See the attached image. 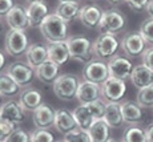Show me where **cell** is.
I'll return each mask as SVG.
<instances>
[{"label": "cell", "instance_id": "cell-1", "mask_svg": "<svg viewBox=\"0 0 153 142\" xmlns=\"http://www.w3.org/2000/svg\"><path fill=\"white\" fill-rule=\"evenodd\" d=\"M39 28L44 39L49 44L60 43L68 39V23L60 19L56 13H49Z\"/></svg>", "mask_w": 153, "mask_h": 142}, {"label": "cell", "instance_id": "cell-2", "mask_svg": "<svg viewBox=\"0 0 153 142\" xmlns=\"http://www.w3.org/2000/svg\"><path fill=\"white\" fill-rule=\"evenodd\" d=\"M79 85H80V81H79L77 76L73 73H64V75H59L52 87H53V92L59 100L71 101L76 97Z\"/></svg>", "mask_w": 153, "mask_h": 142}, {"label": "cell", "instance_id": "cell-3", "mask_svg": "<svg viewBox=\"0 0 153 142\" xmlns=\"http://www.w3.org/2000/svg\"><path fill=\"white\" fill-rule=\"evenodd\" d=\"M69 56L73 60L88 64L92 60V43L88 37L84 36H72L67 39Z\"/></svg>", "mask_w": 153, "mask_h": 142}, {"label": "cell", "instance_id": "cell-4", "mask_svg": "<svg viewBox=\"0 0 153 142\" xmlns=\"http://www.w3.org/2000/svg\"><path fill=\"white\" fill-rule=\"evenodd\" d=\"M119 47H120V41L116 37V35L101 33L97 39L93 41L92 52L99 60L112 58L116 55Z\"/></svg>", "mask_w": 153, "mask_h": 142}, {"label": "cell", "instance_id": "cell-5", "mask_svg": "<svg viewBox=\"0 0 153 142\" xmlns=\"http://www.w3.org/2000/svg\"><path fill=\"white\" fill-rule=\"evenodd\" d=\"M28 47V37L24 31L10 29L5 33L4 49L7 52V55L12 56V57H20V56L25 55Z\"/></svg>", "mask_w": 153, "mask_h": 142}, {"label": "cell", "instance_id": "cell-6", "mask_svg": "<svg viewBox=\"0 0 153 142\" xmlns=\"http://www.w3.org/2000/svg\"><path fill=\"white\" fill-rule=\"evenodd\" d=\"M125 17L120 11L117 10H108L102 12L101 20L99 23L100 33H111L116 35L121 32L125 27Z\"/></svg>", "mask_w": 153, "mask_h": 142}, {"label": "cell", "instance_id": "cell-7", "mask_svg": "<svg viewBox=\"0 0 153 142\" xmlns=\"http://www.w3.org/2000/svg\"><path fill=\"white\" fill-rule=\"evenodd\" d=\"M83 77L85 81L93 82V84L101 85L109 78V70L108 64L104 63V60H91L88 64H85L83 70Z\"/></svg>", "mask_w": 153, "mask_h": 142}, {"label": "cell", "instance_id": "cell-8", "mask_svg": "<svg viewBox=\"0 0 153 142\" xmlns=\"http://www.w3.org/2000/svg\"><path fill=\"white\" fill-rule=\"evenodd\" d=\"M100 87H101V98L105 102H120L126 92L125 81L113 77H109Z\"/></svg>", "mask_w": 153, "mask_h": 142}, {"label": "cell", "instance_id": "cell-9", "mask_svg": "<svg viewBox=\"0 0 153 142\" xmlns=\"http://www.w3.org/2000/svg\"><path fill=\"white\" fill-rule=\"evenodd\" d=\"M107 64L108 70H109V77L123 80V81L131 77V73L133 70V64L129 58L124 57V56L114 55L112 58H109Z\"/></svg>", "mask_w": 153, "mask_h": 142}, {"label": "cell", "instance_id": "cell-10", "mask_svg": "<svg viewBox=\"0 0 153 142\" xmlns=\"http://www.w3.org/2000/svg\"><path fill=\"white\" fill-rule=\"evenodd\" d=\"M0 120L17 128L25 120V110L19 101H7L0 106Z\"/></svg>", "mask_w": 153, "mask_h": 142}, {"label": "cell", "instance_id": "cell-11", "mask_svg": "<svg viewBox=\"0 0 153 142\" xmlns=\"http://www.w3.org/2000/svg\"><path fill=\"white\" fill-rule=\"evenodd\" d=\"M7 75L16 82L19 87H25L33 80L35 69H32L27 63H22V61H16L8 65L7 68Z\"/></svg>", "mask_w": 153, "mask_h": 142}, {"label": "cell", "instance_id": "cell-12", "mask_svg": "<svg viewBox=\"0 0 153 142\" xmlns=\"http://www.w3.org/2000/svg\"><path fill=\"white\" fill-rule=\"evenodd\" d=\"M146 41L143 39L140 32H131L121 40V48L128 57H137L145 52Z\"/></svg>", "mask_w": 153, "mask_h": 142}, {"label": "cell", "instance_id": "cell-13", "mask_svg": "<svg viewBox=\"0 0 153 142\" xmlns=\"http://www.w3.org/2000/svg\"><path fill=\"white\" fill-rule=\"evenodd\" d=\"M55 114L56 112L51 106L42 104L39 108L32 112V120L36 129H49L55 124Z\"/></svg>", "mask_w": 153, "mask_h": 142}, {"label": "cell", "instance_id": "cell-14", "mask_svg": "<svg viewBox=\"0 0 153 142\" xmlns=\"http://www.w3.org/2000/svg\"><path fill=\"white\" fill-rule=\"evenodd\" d=\"M76 98L79 100L80 104H91L96 100L101 98V87L97 84H93L89 81H81L79 85L77 93H76Z\"/></svg>", "mask_w": 153, "mask_h": 142}, {"label": "cell", "instance_id": "cell-15", "mask_svg": "<svg viewBox=\"0 0 153 142\" xmlns=\"http://www.w3.org/2000/svg\"><path fill=\"white\" fill-rule=\"evenodd\" d=\"M131 80L132 85L137 89H143L145 87L153 84V70H151L144 63H141L136 67H133V70L131 73Z\"/></svg>", "mask_w": 153, "mask_h": 142}, {"label": "cell", "instance_id": "cell-16", "mask_svg": "<svg viewBox=\"0 0 153 142\" xmlns=\"http://www.w3.org/2000/svg\"><path fill=\"white\" fill-rule=\"evenodd\" d=\"M25 60L32 69H36L37 67H40L48 60V47L40 43L31 44L25 52Z\"/></svg>", "mask_w": 153, "mask_h": 142}, {"label": "cell", "instance_id": "cell-17", "mask_svg": "<svg viewBox=\"0 0 153 142\" xmlns=\"http://www.w3.org/2000/svg\"><path fill=\"white\" fill-rule=\"evenodd\" d=\"M102 12H104V11H102L99 5L88 4V5H84L80 10L79 19H80L81 24L84 27H87V28H89V29H93V28H96V27H99Z\"/></svg>", "mask_w": 153, "mask_h": 142}, {"label": "cell", "instance_id": "cell-18", "mask_svg": "<svg viewBox=\"0 0 153 142\" xmlns=\"http://www.w3.org/2000/svg\"><path fill=\"white\" fill-rule=\"evenodd\" d=\"M5 20L10 29H15V31H24L29 27L27 11L22 5H15L5 16Z\"/></svg>", "mask_w": 153, "mask_h": 142}, {"label": "cell", "instance_id": "cell-19", "mask_svg": "<svg viewBox=\"0 0 153 142\" xmlns=\"http://www.w3.org/2000/svg\"><path fill=\"white\" fill-rule=\"evenodd\" d=\"M19 104L23 106L25 112H33L36 108H39L43 104V96L35 88H25L20 92Z\"/></svg>", "mask_w": 153, "mask_h": 142}, {"label": "cell", "instance_id": "cell-20", "mask_svg": "<svg viewBox=\"0 0 153 142\" xmlns=\"http://www.w3.org/2000/svg\"><path fill=\"white\" fill-rule=\"evenodd\" d=\"M102 120L107 122L111 129H119L124 125V118L121 113V104L120 102H107L105 113Z\"/></svg>", "mask_w": 153, "mask_h": 142}, {"label": "cell", "instance_id": "cell-21", "mask_svg": "<svg viewBox=\"0 0 153 142\" xmlns=\"http://www.w3.org/2000/svg\"><path fill=\"white\" fill-rule=\"evenodd\" d=\"M27 16H28V23L29 27L35 28V27H40L47 16H48V7L45 3L37 1V3H31L27 7Z\"/></svg>", "mask_w": 153, "mask_h": 142}, {"label": "cell", "instance_id": "cell-22", "mask_svg": "<svg viewBox=\"0 0 153 142\" xmlns=\"http://www.w3.org/2000/svg\"><path fill=\"white\" fill-rule=\"evenodd\" d=\"M53 126L59 133L67 134V133L72 132V130H75L77 128V124H76L75 118H73V114L71 113V112L65 110V109H60V110H57L55 114Z\"/></svg>", "mask_w": 153, "mask_h": 142}, {"label": "cell", "instance_id": "cell-23", "mask_svg": "<svg viewBox=\"0 0 153 142\" xmlns=\"http://www.w3.org/2000/svg\"><path fill=\"white\" fill-rule=\"evenodd\" d=\"M59 70L60 67L56 65L52 61L47 60L45 63H43L40 67H37L35 69V76L39 78V81H42L43 84H53L55 80L59 77Z\"/></svg>", "mask_w": 153, "mask_h": 142}, {"label": "cell", "instance_id": "cell-24", "mask_svg": "<svg viewBox=\"0 0 153 142\" xmlns=\"http://www.w3.org/2000/svg\"><path fill=\"white\" fill-rule=\"evenodd\" d=\"M71 58L68 47H67V40L60 41V43L49 44L48 47V60L55 63L56 65L61 67Z\"/></svg>", "mask_w": 153, "mask_h": 142}, {"label": "cell", "instance_id": "cell-25", "mask_svg": "<svg viewBox=\"0 0 153 142\" xmlns=\"http://www.w3.org/2000/svg\"><path fill=\"white\" fill-rule=\"evenodd\" d=\"M87 132L89 134L91 142H108L111 140V128L102 118L93 121Z\"/></svg>", "mask_w": 153, "mask_h": 142}, {"label": "cell", "instance_id": "cell-26", "mask_svg": "<svg viewBox=\"0 0 153 142\" xmlns=\"http://www.w3.org/2000/svg\"><path fill=\"white\" fill-rule=\"evenodd\" d=\"M121 113L124 122L131 124V125H136L143 120V108L137 102L125 101L121 104Z\"/></svg>", "mask_w": 153, "mask_h": 142}, {"label": "cell", "instance_id": "cell-27", "mask_svg": "<svg viewBox=\"0 0 153 142\" xmlns=\"http://www.w3.org/2000/svg\"><path fill=\"white\" fill-rule=\"evenodd\" d=\"M73 118H75L76 124H77V128L79 129H83V130H88L91 128V125L93 124L95 118H93L92 113L89 112L88 106L85 104H80L79 106H76L72 112Z\"/></svg>", "mask_w": 153, "mask_h": 142}, {"label": "cell", "instance_id": "cell-28", "mask_svg": "<svg viewBox=\"0 0 153 142\" xmlns=\"http://www.w3.org/2000/svg\"><path fill=\"white\" fill-rule=\"evenodd\" d=\"M80 5L79 3H59V5L56 7L55 13L57 15L60 19H63L65 23L73 21L76 17H79V13H80Z\"/></svg>", "mask_w": 153, "mask_h": 142}, {"label": "cell", "instance_id": "cell-29", "mask_svg": "<svg viewBox=\"0 0 153 142\" xmlns=\"http://www.w3.org/2000/svg\"><path fill=\"white\" fill-rule=\"evenodd\" d=\"M123 142H148L145 129L137 125L128 126L123 134Z\"/></svg>", "mask_w": 153, "mask_h": 142}, {"label": "cell", "instance_id": "cell-30", "mask_svg": "<svg viewBox=\"0 0 153 142\" xmlns=\"http://www.w3.org/2000/svg\"><path fill=\"white\" fill-rule=\"evenodd\" d=\"M20 90V87L13 81L7 73L0 75V96L12 97L17 94Z\"/></svg>", "mask_w": 153, "mask_h": 142}, {"label": "cell", "instance_id": "cell-31", "mask_svg": "<svg viewBox=\"0 0 153 142\" xmlns=\"http://www.w3.org/2000/svg\"><path fill=\"white\" fill-rule=\"evenodd\" d=\"M136 100V102L141 108H153V84L143 89H139Z\"/></svg>", "mask_w": 153, "mask_h": 142}, {"label": "cell", "instance_id": "cell-32", "mask_svg": "<svg viewBox=\"0 0 153 142\" xmlns=\"http://www.w3.org/2000/svg\"><path fill=\"white\" fill-rule=\"evenodd\" d=\"M64 141L65 142H91V138L87 130L76 128L72 132L64 134Z\"/></svg>", "mask_w": 153, "mask_h": 142}, {"label": "cell", "instance_id": "cell-33", "mask_svg": "<svg viewBox=\"0 0 153 142\" xmlns=\"http://www.w3.org/2000/svg\"><path fill=\"white\" fill-rule=\"evenodd\" d=\"M31 142H55V137L48 129H36L29 134Z\"/></svg>", "mask_w": 153, "mask_h": 142}, {"label": "cell", "instance_id": "cell-34", "mask_svg": "<svg viewBox=\"0 0 153 142\" xmlns=\"http://www.w3.org/2000/svg\"><path fill=\"white\" fill-rule=\"evenodd\" d=\"M88 109H89V112L92 113V116L95 120H100V118H102L105 113V106H107V102L102 101V98L100 100H96V101L91 102V104H87Z\"/></svg>", "mask_w": 153, "mask_h": 142}, {"label": "cell", "instance_id": "cell-35", "mask_svg": "<svg viewBox=\"0 0 153 142\" xmlns=\"http://www.w3.org/2000/svg\"><path fill=\"white\" fill-rule=\"evenodd\" d=\"M140 35L146 43L153 45V19H148L141 23Z\"/></svg>", "mask_w": 153, "mask_h": 142}, {"label": "cell", "instance_id": "cell-36", "mask_svg": "<svg viewBox=\"0 0 153 142\" xmlns=\"http://www.w3.org/2000/svg\"><path fill=\"white\" fill-rule=\"evenodd\" d=\"M5 142H31V140H29V135L24 132V130L16 128L12 133H11V135L7 138Z\"/></svg>", "mask_w": 153, "mask_h": 142}, {"label": "cell", "instance_id": "cell-37", "mask_svg": "<svg viewBox=\"0 0 153 142\" xmlns=\"http://www.w3.org/2000/svg\"><path fill=\"white\" fill-rule=\"evenodd\" d=\"M128 4V7L134 12H143L146 11V5H148L149 0H124Z\"/></svg>", "mask_w": 153, "mask_h": 142}, {"label": "cell", "instance_id": "cell-38", "mask_svg": "<svg viewBox=\"0 0 153 142\" xmlns=\"http://www.w3.org/2000/svg\"><path fill=\"white\" fill-rule=\"evenodd\" d=\"M16 129L13 125L11 124L5 122V121H1L0 120V142H5L7 138L11 135V133Z\"/></svg>", "mask_w": 153, "mask_h": 142}, {"label": "cell", "instance_id": "cell-39", "mask_svg": "<svg viewBox=\"0 0 153 142\" xmlns=\"http://www.w3.org/2000/svg\"><path fill=\"white\" fill-rule=\"evenodd\" d=\"M15 7L13 0H0V16H7L8 12Z\"/></svg>", "mask_w": 153, "mask_h": 142}, {"label": "cell", "instance_id": "cell-40", "mask_svg": "<svg viewBox=\"0 0 153 142\" xmlns=\"http://www.w3.org/2000/svg\"><path fill=\"white\" fill-rule=\"evenodd\" d=\"M143 63L151 70H153V47L145 49V52L143 53Z\"/></svg>", "mask_w": 153, "mask_h": 142}, {"label": "cell", "instance_id": "cell-41", "mask_svg": "<svg viewBox=\"0 0 153 142\" xmlns=\"http://www.w3.org/2000/svg\"><path fill=\"white\" fill-rule=\"evenodd\" d=\"M146 132V138H148V142H153V124L148 125V128L145 129Z\"/></svg>", "mask_w": 153, "mask_h": 142}, {"label": "cell", "instance_id": "cell-42", "mask_svg": "<svg viewBox=\"0 0 153 142\" xmlns=\"http://www.w3.org/2000/svg\"><path fill=\"white\" fill-rule=\"evenodd\" d=\"M146 12L151 16V19H153V0H149L148 5H146Z\"/></svg>", "mask_w": 153, "mask_h": 142}, {"label": "cell", "instance_id": "cell-43", "mask_svg": "<svg viewBox=\"0 0 153 142\" xmlns=\"http://www.w3.org/2000/svg\"><path fill=\"white\" fill-rule=\"evenodd\" d=\"M4 67H5V56L3 52H0V72L3 70Z\"/></svg>", "mask_w": 153, "mask_h": 142}, {"label": "cell", "instance_id": "cell-44", "mask_svg": "<svg viewBox=\"0 0 153 142\" xmlns=\"http://www.w3.org/2000/svg\"><path fill=\"white\" fill-rule=\"evenodd\" d=\"M60 3H67V1H71V3H79V0H59Z\"/></svg>", "mask_w": 153, "mask_h": 142}, {"label": "cell", "instance_id": "cell-45", "mask_svg": "<svg viewBox=\"0 0 153 142\" xmlns=\"http://www.w3.org/2000/svg\"><path fill=\"white\" fill-rule=\"evenodd\" d=\"M27 1L31 4V3H37V1H43V0H27Z\"/></svg>", "mask_w": 153, "mask_h": 142}, {"label": "cell", "instance_id": "cell-46", "mask_svg": "<svg viewBox=\"0 0 153 142\" xmlns=\"http://www.w3.org/2000/svg\"><path fill=\"white\" fill-rule=\"evenodd\" d=\"M108 1H109V3H113V4H114V3H120V1H123V0H108Z\"/></svg>", "mask_w": 153, "mask_h": 142}, {"label": "cell", "instance_id": "cell-47", "mask_svg": "<svg viewBox=\"0 0 153 142\" xmlns=\"http://www.w3.org/2000/svg\"><path fill=\"white\" fill-rule=\"evenodd\" d=\"M108 142H120V141H117V140H113V138H111V140L108 141Z\"/></svg>", "mask_w": 153, "mask_h": 142}, {"label": "cell", "instance_id": "cell-48", "mask_svg": "<svg viewBox=\"0 0 153 142\" xmlns=\"http://www.w3.org/2000/svg\"><path fill=\"white\" fill-rule=\"evenodd\" d=\"M3 31V25H1V21H0V32Z\"/></svg>", "mask_w": 153, "mask_h": 142}, {"label": "cell", "instance_id": "cell-49", "mask_svg": "<svg viewBox=\"0 0 153 142\" xmlns=\"http://www.w3.org/2000/svg\"><path fill=\"white\" fill-rule=\"evenodd\" d=\"M0 106H1V96H0Z\"/></svg>", "mask_w": 153, "mask_h": 142}, {"label": "cell", "instance_id": "cell-50", "mask_svg": "<svg viewBox=\"0 0 153 142\" xmlns=\"http://www.w3.org/2000/svg\"><path fill=\"white\" fill-rule=\"evenodd\" d=\"M55 142H65V141H64V140H63V141H55Z\"/></svg>", "mask_w": 153, "mask_h": 142}]
</instances>
